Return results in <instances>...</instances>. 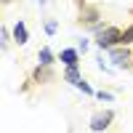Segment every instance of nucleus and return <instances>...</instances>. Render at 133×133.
Wrapping results in <instances>:
<instances>
[{
    "mask_svg": "<svg viewBox=\"0 0 133 133\" xmlns=\"http://www.w3.org/2000/svg\"><path fill=\"white\" fill-rule=\"evenodd\" d=\"M8 3H14V0H3V5H8Z\"/></svg>",
    "mask_w": 133,
    "mask_h": 133,
    "instance_id": "obj_17",
    "label": "nucleus"
},
{
    "mask_svg": "<svg viewBox=\"0 0 133 133\" xmlns=\"http://www.w3.org/2000/svg\"><path fill=\"white\" fill-rule=\"evenodd\" d=\"M107 53H109V61H112L117 69H125V66L133 64V56H130L128 45H115V48H109Z\"/></svg>",
    "mask_w": 133,
    "mask_h": 133,
    "instance_id": "obj_2",
    "label": "nucleus"
},
{
    "mask_svg": "<svg viewBox=\"0 0 133 133\" xmlns=\"http://www.w3.org/2000/svg\"><path fill=\"white\" fill-rule=\"evenodd\" d=\"M80 66H66V69H64V77H61V80L64 83H69V85H77V83H80Z\"/></svg>",
    "mask_w": 133,
    "mask_h": 133,
    "instance_id": "obj_9",
    "label": "nucleus"
},
{
    "mask_svg": "<svg viewBox=\"0 0 133 133\" xmlns=\"http://www.w3.org/2000/svg\"><path fill=\"white\" fill-rule=\"evenodd\" d=\"M0 37H3V51H5V48H8V43H11V32L3 27V29H0Z\"/></svg>",
    "mask_w": 133,
    "mask_h": 133,
    "instance_id": "obj_14",
    "label": "nucleus"
},
{
    "mask_svg": "<svg viewBox=\"0 0 133 133\" xmlns=\"http://www.w3.org/2000/svg\"><path fill=\"white\" fill-rule=\"evenodd\" d=\"M14 40L19 43V45H27V43H29V32H27L24 19H19L16 24H14Z\"/></svg>",
    "mask_w": 133,
    "mask_h": 133,
    "instance_id": "obj_7",
    "label": "nucleus"
},
{
    "mask_svg": "<svg viewBox=\"0 0 133 133\" xmlns=\"http://www.w3.org/2000/svg\"><path fill=\"white\" fill-rule=\"evenodd\" d=\"M112 120H115V112H112V109H107V112H96L88 125H91L93 133H104L109 125H112Z\"/></svg>",
    "mask_w": 133,
    "mask_h": 133,
    "instance_id": "obj_3",
    "label": "nucleus"
},
{
    "mask_svg": "<svg viewBox=\"0 0 133 133\" xmlns=\"http://www.w3.org/2000/svg\"><path fill=\"white\" fill-rule=\"evenodd\" d=\"M32 80H35V83H51L53 80V69H51V66L37 64L35 69H32Z\"/></svg>",
    "mask_w": 133,
    "mask_h": 133,
    "instance_id": "obj_6",
    "label": "nucleus"
},
{
    "mask_svg": "<svg viewBox=\"0 0 133 133\" xmlns=\"http://www.w3.org/2000/svg\"><path fill=\"white\" fill-rule=\"evenodd\" d=\"M37 3H40V5H45V3H48V0H37Z\"/></svg>",
    "mask_w": 133,
    "mask_h": 133,
    "instance_id": "obj_16",
    "label": "nucleus"
},
{
    "mask_svg": "<svg viewBox=\"0 0 133 133\" xmlns=\"http://www.w3.org/2000/svg\"><path fill=\"white\" fill-rule=\"evenodd\" d=\"M59 61L64 66H80V51H77V48H61Z\"/></svg>",
    "mask_w": 133,
    "mask_h": 133,
    "instance_id": "obj_5",
    "label": "nucleus"
},
{
    "mask_svg": "<svg viewBox=\"0 0 133 133\" xmlns=\"http://www.w3.org/2000/svg\"><path fill=\"white\" fill-rule=\"evenodd\" d=\"M96 98H98V101H115V96L109 91H96Z\"/></svg>",
    "mask_w": 133,
    "mask_h": 133,
    "instance_id": "obj_13",
    "label": "nucleus"
},
{
    "mask_svg": "<svg viewBox=\"0 0 133 133\" xmlns=\"http://www.w3.org/2000/svg\"><path fill=\"white\" fill-rule=\"evenodd\" d=\"M98 19H101V11H98V8H83V14H80V24H88V27H93V29L98 32V29H101Z\"/></svg>",
    "mask_w": 133,
    "mask_h": 133,
    "instance_id": "obj_4",
    "label": "nucleus"
},
{
    "mask_svg": "<svg viewBox=\"0 0 133 133\" xmlns=\"http://www.w3.org/2000/svg\"><path fill=\"white\" fill-rule=\"evenodd\" d=\"M53 61H56L53 51H51L48 45H43V48L37 51V64H43V66H53Z\"/></svg>",
    "mask_w": 133,
    "mask_h": 133,
    "instance_id": "obj_8",
    "label": "nucleus"
},
{
    "mask_svg": "<svg viewBox=\"0 0 133 133\" xmlns=\"http://www.w3.org/2000/svg\"><path fill=\"white\" fill-rule=\"evenodd\" d=\"M120 37H123V29H120V27H115V24L101 27V29L96 32V45L101 48V51H109V48L120 45Z\"/></svg>",
    "mask_w": 133,
    "mask_h": 133,
    "instance_id": "obj_1",
    "label": "nucleus"
},
{
    "mask_svg": "<svg viewBox=\"0 0 133 133\" xmlns=\"http://www.w3.org/2000/svg\"><path fill=\"white\" fill-rule=\"evenodd\" d=\"M88 45H91V40H88V37H83L80 43H77V51H80V53H85V51H88Z\"/></svg>",
    "mask_w": 133,
    "mask_h": 133,
    "instance_id": "obj_15",
    "label": "nucleus"
},
{
    "mask_svg": "<svg viewBox=\"0 0 133 133\" xmlns=\"http://www.w3.org/2000/svg\"><path fill=\"white\" fill-rule=\"evenodd\" d=\"M43 29H45V35H56V29H59V21L56 19H45V24H43Z\"/></svg>",
    "mask_w": 133,
    "mask_h": 133,
    "instance_id": "obj_12",
    "label": "nucleus"
},
{
    "mask_svg": "<svg viewBox=\"0 0 133 133\" xmlns=\"http://www.w3.org/2000/svg\"><path fill=\"white\" fill-rule=\"evenodd\" d=\"M120 45H133V24L123 29V37H120Z\"/></svg>",
    "mask_w": 133,
    "mask_h": 133,
    "instance_id": "obj_11",
    "label": "nucleus"
},
{
    "mask_svg": "<svg viewBox=\"0 0 133 133\" xmlns=\"http://www.w3.org/2000/svg\"><path fill=\"white\" fill-rule=\"evenodd\" d=\"M75 88H77V91H83L85 96H96V91H93V85H91V83H88V80H85V77H80V83H77Z\"/></svg>",
    "mask_w": 133,
    "mask_h": 133,
    "instance_id": "obj_10",
    "label": "nucleus"
}]
</instances>
